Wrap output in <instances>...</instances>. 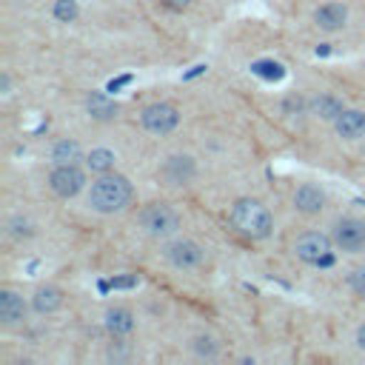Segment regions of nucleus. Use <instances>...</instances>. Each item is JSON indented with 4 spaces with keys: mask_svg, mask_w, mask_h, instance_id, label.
I'll use <instances>...</instances> for the list:
<instances>
[{
    "mask_svg": "<svg viewBox=\"0 0 365 365\" xmlns=\"http://www.w3.org/2000/svg\"><path fill=\"white\" fill-rule=\"evenodd\" d=\"M134 197V188L131 182L123 177V174H100L94 182H91V191H88V205L100 214H114V211H123Z\"/></svg>",
    "mask_w": 365,
    "mask_h": 365,
    "instance_id": "f257e3e1",
    "label": "nucleus"
},
{
    "mask_svg": "<svg viewBox=\"0 0 365 365\" xmlns=\"http://www.w3.org/2000/svg\"><path fill=\"white\" fill-rule=\"evenodd\" d=\"M231 225L248 240H265L274 228V220L262 202L242 197L231 205Z\"/></svg>",
    "mask_w": 365,
    "mask_h": 365,
    "instance_id": "f03ea898",
    "label": "nucleus"
},
{
    "mask_svg": "<svg viewBox=\"0 0 365 365\" xmlns=\"http://www.w3.org/2000/svg\"><path fill=\"white\" fill-rule=\"evenodd\" d=\"M140 225L151 237H168V234H174L180 228V214L168 202H148L140 211Z\"/></svg>",
    "mask_w": 365,
    "mask_h": 365,
    "instance_id": "7ed1b4c3",
    "label": "nucleus"
},
{
    "mask_svg": "<svg viewBox=\"0 0 365 365\" xmlns=\"http://www.w3.org/2000/svg\"><path fill=\"white\" fill-rule=\"evenodd\" d=\"M294 251L302 262H311V265H331L334 262V254H331V240L319 231H305L297 237L294 242Z\"/></svg>",
    "mask_w": 365,
    "mask_h": 365,
    "instance_id": "20e7f679",
    "label": "nucleus"
},
{
    "mask_svg": "<svg viewBox=\"0 0 365 365\" xmlns=\"http://www.w3.org/2000/svg\"><path fill=\"white\" fill-rule=\"evenodd\" d=\"M140 120H143V128L145 131H151V134H168V131L177 128L180 114H177V108L171 103H151V106L143 108Z\"/></svg>",
    "mask_w": 365,
    "mask_h": 365,
    "instance_id": "39448f33",
    "label": "nucleus"
},
{
    "mask_svg": "<svg viewBox=\"0 0 365 365\" xmlns=\"http://www.w3.org/2000/svg\"><path fill=\"white\" fill-rule=\"evenodd\" d=\"M48 185H51V191L57 194V197H77L80 191H83V185H86V174L77 168V163H68V165H57L54 171H51V177H48Z\"/></svg>",
    "mask_w": 365,
    "mask_h": 365,
    "instance_id": "423d86ee",
    "label": "nucleus"
},
{
    "mask_svg": "<svg viewBox=\"0 0 365 365\" xmlns=\"http://www.w3.org/2000/svg\"><path fill=\"white\" fill-rule=\"evenodd\" d=\"M334 242H336L342 251H351V254L365 251V220L342 217V220L334 225Z\"/></svg>",
    "mask_w": 365,
    "mask_h": 365,
    "instance_id": "0eeeda50",
    "label": "nucleus"
},
{
    "mask_svg": "<svg viewBox=\"0 0 365 365\" xmlns=\"http://www.w3.org/2000/svg\"><path fill=\"white\" fill-rule=\"evenodd\" d=\"M197 174V165L188 154H171L165 157V163L160 165V177L168 182V185H188Z\"/></svg>",
    "mask_w": 365,
    "mask_h": 365,
    "instance_id": "6e6552de",
    "label": "nucleus"
},
{
    "mask_svg": "<svg viewBox=\"0 0 365 365\" xmlns=\"http://www.w3.org/2000/svg\"><path fill=\"white\" fill-rule=\"evenodd\" d=\"M165 257H168V262L174 268H197L205 259V251L194 240H177V242H171L165 248Z\"/></svg>",
    "mask_w": 365,
    "mask_h": 365,
    "instance_id": "1a4fd4ad",
    "label": "nucleus"
},
{
    "mask_svg": "<svg viewBox=\"0 0 365 365\" xmlns=\"http://www.w3.org/2000/svg\"><path fill=\"white\" fill-rule=\"evenodd\" d=\"M294 205L302 214H319L325 208V191L319 185H314V182H302L294 191Z\"/></svg>",
    "mask_w": 365,
    "mask_h": 365,
    "instance_id": "9d476101",
    "label": "nucleus"
},
{
    "mask_svg": "<svg viewBox=\"0 0 365 365\" xmlns=\"http://www.w3.org/2000/svg\"><path fill=\"white\" fill-rule=\"evenodd\" d=\"M314 20H317V26H319L322 31H336V29L345 26L348 9H345L342 3H322V6L314 11Z\"/></svg>",
    "mask_w": 365,
    "mask_h": 365,
    "instance_id": "9b49d317",
    "label": "nucleus"
},
{
    "mask_svg": "<svg viewBox=\"0 0 365 365\" xmlns=\"http://www.w3.org/2000/svg\"><path fill=\"white\" fill-rule=\"evenodd\" d=\"M26 319V302L14 291H0V322L3 325H17Z\"/></svg>",
    "mask_w": 365,
    "mask_h": 365,
    "instance_id": "f8f14e48",
    "label": "nucleus"
},
{
    "mask_svg": "<svg viewBox=\"0 0 365 365\" xmlns=\"http://www.w3.org/2000/svg\"><path fill=\"white\" fill-rule=\"evenodd\" d=\"M334 128H336L339 137L356 140L359 134H365V111H359V108H345V111L334 120Z\"/></svg>",
    "mask_w": 365,
    "mask_h": 365,
    "instance_id": "ddd939ff",
    "label": "nucleus"
},
{
    "mask_svg": "<svg viewBox=\"0 0 365 365\" xmlns=\"http://www.w3.org/2000/svg\"><path fill=\"white\" fill-rule=\"evenodd\" d=\"M31 305H34L37 314H54V311L63 305V288H57V285H43V288H37L34 297H31Z\"/></svg>",
    "mask_w": 365,
    "mask_h": 365,
    "instance_id": "4468645a",
    "label": "nucleus"
},
{
    "mask_svg": "<svg viewBox=\"0 0 365 365\" xmlns=\"http://www.w3.org/2000/svg\"><path fill=\"white\" fill-rule=\"evenodd\" d=\"M86 108H88V114L94 120H111L117 114V103L103 91H91L88 100H86Z\"/></svg>",
    "mask_w": 365,
    "mask_h": 365,
    "instance_id": "2eb2a0df",
    "label": "nucleus"
},
{
    "mask_svg": "<svg viewBox=\"0 0 365 365\" xmlns=\"http://www.w3.org/2000/svg\"><path fill=\"white\" fill-rule=\"evenodd\" d=\"M106 328L114 334V336H123L134 328V314L128 308H108L106 311Z\"/></svg>",
    "mask_w": 365,
    "mask_h": 365,
    "instance_id": "dca6fc26",
    "label": "nucleus"
},
{
    "mask_svg": "<svg viewBox=\"0 0 365 365\" xmlns=\"http://www.w3.org/2000/svg\"><path fill=\"white\" fill-rule=\"evenodd\" d=\"M51 160H54L57 165L77 163V160H83V148H80L77 140H60V143H54V148H51Z\"/></svg>",
    "mask_w": 365,
    "mask_h": 365,
    "instance_id": "f3484780",
    "label": "nucleus"
},
{
    "mask_svg": "<svg viewBox=\"0 0 365 365\" xmlns=\"http://www.w3.org/2000/svg\"><path fill=\"white\" fill-rule=\"evenodd\" d=\"M314 111L322 117V120H336L345 108H342V103L336 100V97H331V94H322V97H317L314 100Z\"/></svg>",
    "mask_w": 365,
    "mask_h": 365,
    "instance_id": "a211bd4d",
    "label": "nucleus"
},
{
    "mask_svg": "<svg viewBox=\"0 0 365 365\" xmlns=\"http://www.w3.org/2000/svg\"><path fill=\"white\" fill-rule=\"evenodd\" d=\"M86 163H88V168H91L94 174H108V171L114 168V154H111L108 148H94V151L86 157Z\"/></svg>",
    "mask_w": 365,
    "mask_h": 365,
    "instance_id": "6ab92c4d",
    "label": "nucleus"
},
{
    "mask_svg": "<svg viewBox=\"0 0 365 365\" xmlns=\"http://www.w3.org/2000/svg\"><path fill=\"white\" fill-rule=\"evenodd\" d=\"M77 14H80L77 0H57V3H54V17H57L60 23H74Z\"/></svg>",
    "mask_w": 365,
    "mask_h": 365,
    "instance_id": "aec40b11",
    "label": "nucleus"
},
{
    "mask_svg": "<svg viewBox=\"0 0 365 365\" xmlns=\"http://www.w3.org/2000/svg\"><path fill=\"white\" fill-rule=\"evenodd\" d=\"M251 71L259 74V77H265V80H279V77L285 74L282 66H279V63H271V60H259V63H254Z\"/></svg>",
    "mask_w": 365,
    "mask_h": 365,
    "instance_id": "412c9836",
    "label": "nucleus"
},
{
    "mask_svg": "<svg viewBox=\"0 0 365 365\" xmlns=\"http://www.w3.org/2000/svg\"><path fill=\"white\" fill-rule=\"evenodd\" d=\"M194 351H197L200 356L214 359V356H217V351H220V345H217V339H214V336L200 334V336H194Z\"/></svg>",
    "mask_w": 365,
    "mask_h": 365,
    "instance_id": "4be33fe9",
    "label": "nucleus"
},
{
    "mask_svg": "<svg viewBox=\"0 0 365 365\" xmlns=\"http://www.w3.org/2000/svg\"><path fill=\"white\" fill-rule=\"evenodd\" d=\"M348 285H351V291H356L359 297H365V268H354L348 274Z\"/></svg>",
    "mask_w": 365,
    "mask_h": 365,
    "instance_id": "5701e85b",
    "label": "nucleus"
},
{
    "mask_svg": "<svg viewBox=\"0 0 365 365\" xmlns=\"http://www.w3.org/2000/svg\"><path fill=\"white\" fill-rule=\"evenodd\" d=\"M108 285L111 288H134L137 285V277H114Z\"/></svg>",
    "mask_w": 365,
    "mask_h": 365,
    "instance_id": "b1692460",
    "label": "nucleus"
},
{
    "mask_svg": "<svg viewBox=\"0 0 365 365\" xmlns=\"http://www.w3.org/2000/svg\"><path fill=\"white\" fill-rule=\"evenodd\" d=\"M168 9H174V11H182V9H188L191 6V0H163Z\"/></svg>",
    "mask_w": 365,
    "mask_h": 365,
    "instance_id": "393cba45",
    "label": "nucleus"
},
{
    "mask_svg": "<svg viewBox=\"0 0 365 365\" xmlns=\"http://www.w3.org/2000/svg\"><path fill=\"white\" fill-rule=\"evenodd\" d=\"M125 83H131V77H128V74H125V77L111 80V83H108V91H117V88H120V86H125Z\"/></svg>",
    "mask_w": 365,
    "mask_h": 365,
    "instance_id": "a878e982",
    "label": "nucleus"
},
{
    "mask_svg": "<svg viewBox=\"0 0 365 365\" xmlns=\"http://www.w3.org/2000/svg\"><path fill=\"white\" fill-rule=\"evenodd\" d=\"M356 345L365 351V322H362V325H359V331H356Z\"/></svg>",
    "mask_w": 365,
    "mask_h": 365,
    "instance_id": "bb28decb",
    "label": "nucleus"
},
{
    "mask_svg": "<svg viewBox=\"0 0 365 365\" xmlns=\"http://www.w3.org/2000/svg\"><path fill=\"white\" fill-rule=\"evenodd\" d=\"M200 71H205V66H194V68H191V71H188V74H185V80H191V77H197V74H200Z\"/></svg>",
    "mask_w": 365,
    "mask_h": 365,
    "instance_id": "cd10ccee",
    "label": "nucleus"
}]
</instances>
